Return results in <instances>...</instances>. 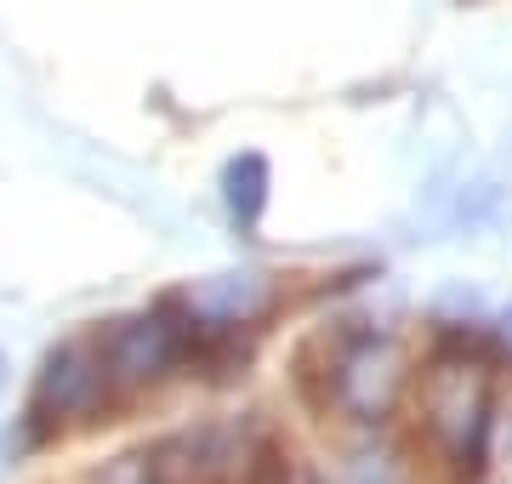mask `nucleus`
Here are the masks:
<instances>
[{
	"mask_svg": "<svg viewBox=\"0 0 512 484\" xmlns=\"http://www.w3.org/2000/svg\"><path fill=\"white\" fill-rule=\"evenodd\" d=\"M421 428L450 467H478L490 445V382L467 359H439L421 382Z\"/></svg>",
	"mask_w": 512,
	"mask_h": 484,
	"instance_id": "1",
	"label": "nucleus"
},
{
	"mask_svg": "<svg viewBox=\"0 0 512 484\" xmlns=\"http://www.w3.org/2000/svg\"><path fill=\"white\" fill-rule=\"evenodd\" d=\"M109 365H103V342L97 336H80V342H63L46 371L35 382V422L40 428H63V422H80L92 416L103 399H109Z\"/></svg>",
	"mask_w": 512,
	"mask_h": 484,
	"instance_id": "2",
	"label": "nucleus"
},
{
	"mask_svg": "<svg viewBox=\"0 0 512 484\" xmlns=\"http://www.w3.org/2000/svg\"><path fill=\"white\" fill-rule=\"evenodd\" d=\"M393 388H399V359H393V348H382V342H365V348L348 354L342 371H336V405H348L353 416L387 410Z\"/></svg>",
	"mask_w": 512,
	"mask_h": 484,
	"instance_id": "3",
	"label": "nucleus"
},
{
	"mask_svg": "<svg viewBox=\"0 0 512 484\" xmlns=\"http://www.w3.org/2000/svg\"><path fill=\"white\" fill-rule=\"evenodd\" d=\"M188 302H194L205 319H217V325H245V319L262 314L268 285H262V274H222V280L200 285Z\"/></svg>",
	"mask_w": 512,
	"mask_h": 484,
	"instance_id": "4",
	"label": "nucleus"
},
{
	"mask_svg": "<svg viewBox=\"0 0 512 484\" xmlns=\"http://www.w3.org/2000/svg\"><path fill=\"white\" fill-rule=\"evenodd\" d=\"M262 194H268V166L245 154L239 166H228V205H234L239 223H251L256 211H262Z\"/></svg>",
	"mask_w": 512,
	"mask_h": 484,
	"instance_id": "5",
	"label": "nucleus"
},
{
	"mask_svg": "<svg viewBox=\"0 0 512 484\" xmlns=\"http://www.w3.org/2000/svg\"><path fill=\"white\" fill-rule=\"evenodd\" d=\"M97 484H165V467L148 462V456H120Z\"/></svg>",
	"mask_w": 512,
	"mask_h": 484,
	"instance_id": "6",
	"label": "nucleus"
},
{
	"mask_svg": "<svg viewBox=\"0 0 512 484\" xmlns=\"http://www.w3.org/2000/svg\"><path fill=\"white\" fill-rule=\"evenodd\" d=\"M256 484H285V473H279V467H268V473H262Z\"/></svg>",
	"mask_w": 512,
	"mask_h": 484,
	"instance_id": "7",
	"label": "nucleus"
},
{
	"mask_svg": "<svg viewBox=\"0 0 512 484\" xmlns=\"http://www.w3.org/2000/svg\"><path fill=\"white\" fill-rule=\"evenodd\" d=\"M507 336H512V314H507Z\"/></svg>",
	"mask_w": 512,
	"mask_h": 484,
	"instance_id": "8",
	"label": "nucleus"
}]
</instances>
